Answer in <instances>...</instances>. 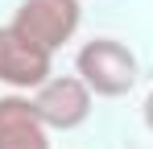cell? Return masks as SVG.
<instances>
[{
  "mask_svg": "<svg viewBox=\"0 0 153 149\" xmlns=\"http://www.w3.org/2000/svg\"><path fill=\"white\" fill-rule=\"evenodd\" d=\"M79 21H83V4L79 0H21L13 25L25 33L29 42H37L42 50H62L75 37Z\"/></svg>",
  "mask_w": 153,
  "mask_h": 149,
  "instance_id": "7a4b0ae2",
  "label": "cell"
},
{
  "mask_svg": "<svg viewBox=\"0 0 153 149\" xmlns=\"http://www.w3.org/2000/svg\"><path fill=\"white\" fill-rule=\"evenodd\" d=\"M50 62L54 54L42 50L37 42H29L17 25H0V83L13 91H37L50 79Z\"/></svg>",
  "mask_w": 153,
  "mask_h": 149,
  "instance_id": "3957f363",
  "label": "cell"
},
{
  "mask_svg": "<svg viewBox=\"0 0 153 149\" xmlns=\"http://www.w3.org/2000/svg\"><path fill=\"white\" fill-rule=\"evenodd\" d=\"M0 149H50L46 120L29 95H0Z\"/></svg>",
  "mask_w": 153,
  "mask_h": 149,
  "instance_id": "5b68a950",
  "label": "cell"
},
{
  "mask_svg": "<svg viewBox=\"0 0 153 149\" xmlns=\"http://www.w3.org/2000/svg\"><path fill=\"white\" fill-rule=\"evenodd\" d=\"M37 116L46 120V128H79V124L91 116V87L79 79V74H58L46 79L33 95Z\"/></svg>",
  "mask_w": 153,
  "mask_h": 149,
  "instance_id": "277c9868",
  "label": "cell"
},
{
  "mask_svg": "<svg viewBox=\"0 0 153 149\" xmlns=\"http://www.w3.org/2000/svg\"><path fill=\"white\" fill-rule=\"evenodd\" d=\"M79 79L91 87V95H128L137 87V54L116 37H91L75 58Z\"/></svg>",
  "mask_w": 153,
  "mask_h": 149,
  "instance_id": "6da1fadb",
  "label": "cell"
},
{
  "mask_svg": "<svg viewBox=\"0 0 153 149\" xmlns=\"http://www.w3.org/2000/svg\"><path fill=\"white\" fill-rule=\"evenodd\" d=\"M141 112H145V128H149V133H153V91H149V95H145V108H141Z\"/></svg>",
  "mask_w": 153,
  "mask_h": 149,
  "instance_id": "8992f818",
  "label": "cell"
}]
</instances>
